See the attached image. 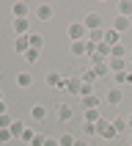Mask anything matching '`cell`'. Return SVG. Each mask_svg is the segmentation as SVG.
<instances>
[{
    "mask_svg": "<svg viewBox=\"0 0 132 146\" xmlns=\"http://www.w3.org/2000/svg\"><path fill=\"white\" fill-rule=\"evenodd\" d=\"M80 88H82V80H80V74H77V77H63V83H61V88H58V91L80 94Z\"/></svg>",
    "mask_w": 132,
    "mask_h": 146,
    "instance_id": "cell-1",
    "label": "cell"
},
{
    "mask_svg": "<svg viewBox=\"0 0 132 146\" xmlns=\"http://www.w3.org/2000/svg\"><path fill=\"white\" fill-rule=\"evenodd\" d=\"M66 33H69V41H85V33H88V31H85L82 22H72Z\"/></svg>",
    "mask_w": 132,
    "mask_h": 146,
    "instance_id": "cell-2",
    "label": "cell"
},
{
    "mask_svg": "<svg viewBox=\"0 0 132 146\" xmlns=\"http://www.w3.org/2000/svg\"><path fill=\"white\" fill-rule=\"evenodd\" d=\"M82 25H85V31H102V17H99L96 11H91V14L82 19Z\"/></svg>",
    "mask_w": 132,
    "mask_h": 146,
    "instance_id": "cell-3",
    "label": "cell"
},
{
    "mask_svg": "<svg viewBox=\"0 0 132 146\" xmlns=\"http://www.w3.org/2000/svg\"><path fill=\"white\" fill-rule=\"evenodd\" d=\"M11 28H14L16 36H30V19H14Z\"/></svg>",
    "mask_w": 132,
    "mask_h": 146,
    "instance_id": "cell-4",
    "label": "cell"
},
{
    "mask_svg": "<svg viewBox=\"0 0 132 146\" xmlns=\"http://www.w3.org/2000/svg\"><path fill=\"white\" fill-rule=\"evenodd\" d=\"M107 105H110V108H116V105H121V99H124V91L121 88H118V86H113V88H110V91H107Z\"/></svg>",
    "mask_w": 132,
    "mask_h": 146,
    "instance_id": "cell-5",
    "label": "cell"
},
{
    "mask_svg": "<svg viewBox=\"0 0 132 146\" xmlns=\"http://www.w3.org/2000/svg\"><path fill=\"white\" fill-rule=\"evenodd\" d=\"M69 52H72L74 58L88 55V41H72V44H69Z\"/></svg>",
    "mask_w": 132,
    "mask_h": 146,
    "instance_id": "cell-6",
    "label": "cell"
},
{
    "mask_svg": "<svg viewBox=\"0 0 132 146\" xmlns=\"http://www.w3.org/2000/svg\"><path fill=\"white\" fill-rule=\"evenodd\" d=\"M28 11H30V8H28V3H25V0H19V3H14V6H11L14 19H28Z\"/></svg>",
    "mask_w": 132,
    "mask_h": 146,
    "instance_id": "cell-7",
    "label": "cell"
},
{
    "mask_svg": "<svg viewBox=\"0 0 132 146\" xmlns=\"http://www.w3.org/2000/svg\"><path fill=\"white\" fill-rule=\"evenodd\" d=\"M107 66H110V72L113 74H121V72H127V61H124V58H110V61H107Z\"/></svg>",
    "mask_w": 132,
    "mask_h": 146,
    "instance_id": "cell-8",
    "label": "cell"
},
{
    "mask_svg": "<svg viewBox=\"0 0 132 146\" xmlns=\"http://www.w3.org/2000/svg\"><path fill=\"white\" fill-rule=\"evenodd\" d=\"M110 28H113L116 33H124V31H129V17H121V14H118V17L113 19V25H110Z\"/></svg>",
    "mask_w": 132,
    "mask_h": 146,
    "instance_id": "cell-9",
    "label": "cell"
},
{
    "mask_svg": "<svg viewBox=\"0 0 132 146\" xmlns=\"http://www.w3.org/2000/svg\"><path fill=\"white\" fill-rule=\"evenodd\" d=\"M28 50H30V39H28V36H16V41H14V52L25 55Z\"/></svg>",
    "mask_w": 132,
    "mask_h": 146,
    "instance_id": "cell-10",
    "label": "cell"
},
{
    "mask_svg": "<svg viewBox=\"0 0 132 146\" xmlns=\"http://www.w3.org/2000/svg\"><path fill=\"white\" fill-rule=\"evenodd\" d=\"M30 116H33V121H44V119H47V108L41 105V102H36V105L30 108Z\"/></svg>",
    "mask_w": 132,
    "mask_h": 146,
    "instance_id": "cell-11",
    "label": "cell"
},
{
    "mask_svg": "<svg viewBox=\"0 0 132 146\" xmlns=\"http://www.w3.org/2000/svg\"><path fill=\"white\" fill-rule=\"evenodd\" d=\"M118 36H121V33H116L113 28H105V33H102V41H105V44H110V47H116V44H118Z\"/></svg>",
    "mask_w": 132,
    "mask_h": 146,
    "instance_id": "cell-12",
    "label": "cell"
},
{
    "mask_svg": "<svg viewBox=\"0 0 132 146\" xmlns=\"http://www.w3.org/2000/svg\"><path fill=\"white\" fill-rule=\"evenodd\" d=\"M16 86H19V88H30L33 86V74L30 72H19L16 74Z\"/></svg>",
    "mask_w": 132,
    "mask_h": 146,
    "instance_id": "cell-13",
    "label": "cell"
},
{
    "mask_svg": "<svg viewBox=\"0 0 132 146\" xmlns=\"http://www.w3.org/2000/svg\"><path fill=\"white\" fill-rule=\"evenodd\" d=\"M36 17H39L41 22H47V19H52V6H47V3H41V6L36 8Z\"/></svg>",
    "mask_w": 132,
    "mask_h": 146,
    "instance_id": "cell-14",
    "label": "cell"
},
{
    "mask_svg": "<svg viewBox=\"0 0 132 146\" xmlns=\"http://www.w3.org/2000/svg\"><path fill=\"white\" fill-rule=\"evenodd\" d=\"M44 83H47L50 88H61V83H63V77H61L58 72H50L47 77H44Z\"/></svg>",
    "mask_w": 132,
    "mask_h": 146,
    "instance_id": "cell-15",
    "label": "cell"
},
{
    "mask_svg": "<svg viewBox=\"0 0 132 146\" xmlns=\"http://www.w3.org/2000/svg\"><path fill=\"white\" fill-rule=\"evenodd\" d=\"M55 110H58V121H69V119H72V108H69V105H63V102H61Z\"/></svg>",
    "mask_w": 132,
    "mask_h": 146,
    "instance_id": "cell-16",
    "label": "cell"
},
{
    "mask_svg": "<svg viewBox=\"0 0 132 146\" xmlns=\"http://www.w3.org/2000/svg\"><path fill=\"white\" fill-rule=\"evenodd\" d=\"M82 108H85V110H96V108H99V97H96V94L82 97Z\"/></svg>",
    "mask_w": 132,
    "mask_h": 146,
    "instance_id": "cell-17",
    "label": "cell"
},
{
    "mask_svg": "<svg viewBox=\"0 0 132 146\" xmlns=\"http://www.w3.org/2000/svg\"><path fill=\"white\" fill-rule=\"evenodd\" d=\"M116 86L121 88V86H132V72H121L116 74Z\"/></svg>",
    "mask_w": 132,
    "mask_h": 146,
    "instance_id": "cell-18",
    "label": "cell"
},
{
    "mask_svg": "<svg viewBox=\"0 0 132 146\" xmlns=\"http://www.w3.org/2000/svg\"><path fill=\"white\" fill-rule=\"evenodd\" d=\"M80 80H82V83H88V86H94V80H96V72H94V66H88V69L80 74Z\"/></svg>",
    "mask_w": 132,
    "mask_h": 146,
    "instance_id": "cell-19",
    "label": "cell"
},
{
    "mask_svg": "<svg viewBox=\"0 0 132 146\" xmlns=\"http://www.w3.org/2000/svg\"><path fill=\"white\" fill-rule=\"evenodd\" d=\"M28 39H30V47L33 50H41V47H44V36H39V33H30Z\"/></svg>",
    "mask_w": 132,
    "mask_h": 146,
    "instance_id": "cell-20",
    "label": "cell"
},
{
    "mask_svg": "<svg viewBox=\"0 0 132 146\" xmlns=\"http://www.w3.org/2000/svg\"><path fill=\"white\" fill-rule=\"evenodd\" d=\"M94 55H99V58H110V44L99 41V44H96V52H94Z\"/></svg>",
    "mask_w": 132,
    "mask_h": 146,
    "instance_id": "cell-21",
    "label": "cell"
},
{
    "mask_svg": "<svg viewBox=\"0 0 132 146\" xmlns=\"http://www.w3.org/2000/svg\"><path fill=\"white\" fill-rule=\"evenodd\" d=\"M110 124L116 127V132H127V130H129V124H127V119H121V116H118V119H113Z\"/></svg>",
    "mask_w": 132,
    "mask_h": 146,
    "instance_id": "cell-22",
    "label": "cell"
},
{
    "mask_svg": "<svg viewBox=\"0 0 132 146\" xmlns=\"http://www.w3.org/2000/svg\"><path fill=\"white\" fill-rule=\"evenodd\" d=\"M22 132H25V124H22V121H16V119H14V124H11V135H14V138L19 141V138H22Z\"/></svg>",
    "mask_w": 132,
    "mask_h": 146,
    "instance_id": "cell-23",
    "label": "cell"
},
{
    "mask_svg": "<svg viewBox=\"0 0 132 146\" xmlns=\"http://www.w3.org/2000/svg\"><path fill=\"white\" fill-rule=\"evenodd\" d=\"M118 14H121V17H129L132 14V0H121V3H118Z\"/></svg>",
    "mask_w": 132,
    "mask_h": 146,
    "instance_id": "cell-24",
    "label": "cell"
},
{
    "mask_svg": "<svg viewBox=\"0 0 132 146\" xmlns=\"http://www.w3.org/2000/svg\"><path fill=\"white\" fill-rule=\"evenodd\" d=\"M107 61H110V58H107ZM107 61H105V64H96V66H94L96 77H107V74H110V66H107Z\"/></svg>",
    "mask_w": 132,
    "mask_h": 146,
    "instance_id": "cell-25",
    "label": "cell"
},
{
    "mask_svg": "<svg viewBox=\"0 0 132 146\" xmlns=\"http://www.w3.org/2000/svg\"><path fill=\"white\" fill-rule=\"evenodd\" d=\"M74 141H77V138H74L72 132H63V135L58 138V146H74Z\"/></svg>",
    "mask_w": 132,
    "mask_h": 146,
    "instance_id": "cell-26",
    "label": "cell"
},
{
    "mask_svg": "<svg viewBox=\"0 0 132 146\" xmlns=\"http://www.w3.org/2000/svg\"><path fill=\"white\" fill-rule=\"evenodd\" d=\"M39 55H41V50H33V47H30V50H28V52H25L22 58L28 61V64H36V61H39Z\"/></svg>",
    "mask_w": 132,
    "mask_h": 146,
    "instance_id": "cell-27",
    "label": "cell"
},
{
    "mask_svg": "<svg viewBox=\"0 0 132 146\" xmlns=\"http://www.w3.org/2000/svg\"><path fill=\"white\" fill-rule=\"evenodd\" d=\"M99 119H102V116H99V108H96V110H85V121H88V124H96Z\"/></svg>",
    "mask_w": 132,
    "mask_h": 146,
    "instance_id": "cell-28",
    "label": "cell"
},
{
    "mask_svg": "<svg viewBox=\"0 0 132 146\" xmlns=\"http://www.w3.org/2000/svg\"><path fill=\"white\" fill-rule=\"evenodd\" d=\"M11 124H14V119H11L8 113L0 116V130H11Z\"/></svg>",
    "mask_w": 132,
    "mask_h": 146,
    "instance_id": "cell-29",
    "label": "cell"
},
{
    "mask_svg": "<svg viewBox=\"0 0 132 146\" xmlns=\"http://www.w3.org/2000/svg\"><path fill=\"white\" fill-rule=\"evenodd\" d=\"M33 138H36V132H33L30 127H25V132H22V138H19V141H22V143H33Z\"/></svg>",
    "mask_w": 132,
    "mask_h": 146,
    "instance_id": "cell-30",
    "label": "cell"
},
{
    "mask_svg": "<svg viewBox=\"0 0 132 146\" xmlns=\"http://www.w3.org/2000/svg\"><path fill=\"white\" fill-rule=\"evenodd\" d=\"M127 55V50L121 47V44H116V47H110V58H124Z\"/></svg>",
    "mask_w": 132,
    "mask_h": 146,
    "instance_id": "cell-31",
    "label": "cell"
},
{
    "mask_svg": "<svg viewBox=\"0 0 132 146\" xmlns=\"http://www.w3.org/2000/svg\"><path fill=\"white\" fill-rule=\"evenodd\" d=\"M82 132H85V135H96V124H88V121H82Z\"/></svg>",
    "mask_w": 132,
    "mask_h": 146,
    "instance_id": "cell-32",
    "label": "cell"
},
{
    "mask_svg": "<svg viewBox=\"0 0 132 146\" xmlns=\"http://www.w3.org/2000/svg\"><path fill=\"white\" fill-rule=\"evenodd\" d=\"M11 138H14V135H11V130H0V146H3V143H8Z\"/></svg>",
    "mask_w": 132,
    "mask_h": 146,
    "instance_id": "cell-33",
    "label": "cell"
},
{
    "mask_svg": "<svg viewBox=\"0 0 132 146\" xmlns=\"http://www.w3.org/2000/svg\"><path fill=\"white\" fill-rule=\"evenodd\" d=\"M44 141H47V135H44V132H36V138H33L30 146H44Z\"/></svg>",
    "mask_w": 132,
    "mask_h": 146,
    "instance_id": "cell-34",
    "label": "cell"
},
{
    "mask_svg": "<svg viewBox=\"0 0 132 146\" xmlns=\"http://www.w3.org/2000/svg\"><path fill=\"white\" fill-rule=\"evenodd\" d=\"M44 146H58V138H47V141H44Z\"/></svg>",
    "mask_w": 132,
    "mask_h": 146,
    "instance_id": "cell-35",
    "label": "cell"
},
{
    "mask_svg": "<svg viewBox=\"0 0 132 146\" xmlns=\"http://www.w3.org/2000/svg\"><path fill=\"white\" fill-rule=\"evenodd\" d=\"M74 146H88V141H85V138H77V141H74Z\"/></svg>",
    "mask_w": 132,
    "mask_h": 146,
    "instance_id": "cell-36",
    "label": "cell"
},
{
    "mask_svg": "<svg viewBox=\"0 0 132 146\" xmlns=\"http://www.w3.org/2000/svg\"><path fill=\"white\" fill-rule=\"evenodd\" d=\"M6 110H8V108H6V102H0V116L6 113Z\"/></svg>",
    "mask_w": 132,
    "mask_h": 146,
    "instance_id": "cell-37",
    "label": "cell"
},
{
    "mask_svg": "<svg viewBox=\"0 0 132 146\" xmlns=\"http://www.w3.org/2000/svg\"><path fill=\"white\" fill-rule=\"evenodd\" d=\"M127 124H129V130H132V113H129V116H127Z\"/></svg>",
    "mask_w": 132,
    "mask_h": 146,
    "instance_id": "cell-38",
    "label": "cell"
},
{
    "mask_svg": "<svg viewBox=\"0 0 132 146\" xmlns=\"http://www.w3.org/2000/svg\"><path fill=\"white\" fill-rule=\"evenodd\" d=\"M0 102H6V99H3V88H0Z\"/></svg>",
    "mask_w": 132,
    "mask_h": 146,
    "instance_id": "cell-39",
    "label": "cell"
},
{
    "mask_svg": "<svg viewBox=\"0 0 132 146\" xmlns=\"http://www.w3.org/2000/svg\"><path fill=\"white\" fill-rule=\"evenodd\" d=\"M129 146H132V132H129Z\"/></svg>",
    "mask_w": 132,
    "mask_h": 146,
    "instance_id": "cell-40",
    "label": "cell"
},
{
    "mask_svg": "<svg viewBox=\"0 0 132 146\" xmlns=\"http://www.w3.org/2000/svg\"><path fill=\"white\" fill-rule=\"evenodd\" d=\"M129 66H132V55H129Z\"/></svg>",
    "mask_w": 132,
    "mask_h": 146,
    "instance_id": "cell-41",
    "label": "cell"
}]
</instances>
